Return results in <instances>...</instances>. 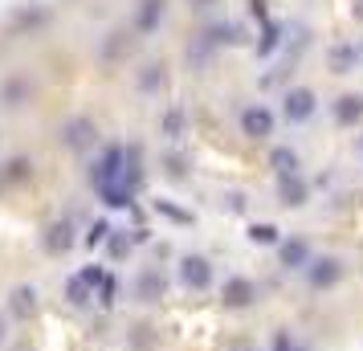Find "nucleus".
Returning <instances> with one entry per match:
<instances>
[{"label": "nucleus", "instance_id": "nucleus-1", "mask_svg": "<svg viewBox=\"0 0 363 351\" xmlns=\"http://www.w3.org/2000/svg\"><path fill=\"white\" fill-rule=\"evenodd\" d=\"M102 282H106V274H102L99 266H86L66 282V299L74 302V306H86V302L94 299V286H102Z\"/></svg>", "mask_w": 363, "mask_h": 351}, {"label": "nucleus", "instance_id": "nucleus-2", "mask_svg": "<svg viewBox=\"0 0 363 351\" xmlns=\"http://www.w3.org/2000/svg\"><path fill=\"white\" fill-rule=\"evenodd\" d=\"M314 106H318V99H314L311 86H290L286 99H281V115L290 118V123H306L314 115Z\"/></svg>", "mask_w": 363, "mask_h": 351}, {"label": "nucleus", "instance_id": "nucleus-3", "mask_svg": "<svg viewBox=\"0 0 363 351\" xmlns=\"http://www.w3.org/2000/svg\"><path fill=\"white\" fill-rule=\"evenodd\" d=\"M180 282L188 286V290H208V286H213V266H208V257H200V253L180 257Z\"/></svg>", "mask_w": 363, "mask_h": 351}, {"label": "nucleus", "instance_id": "nucleus-4", "mask_svg": "<svg viewBox=\"0 0 363 351\" xmlns=\"http://www.w3.org/2000/svg\"><path fill=\"white\" fill-rule=\"evenodd\" d=\"M241 135H249V139H269L274 135V115L265 106H245L241 111Z\"/></svg>", "mask_w": 363, "mask_h": 351}, {"label": "nucleus", "instance_id": "nucleus-5", "mask_svg": "<svg viewBox=\"0 0 363 351\" xmlns=\"http://www.w3.org/2000/svg\"><path fill=\"white\" fill-rule=\"evenodd\" d=\"M253 299H257V286L249 282V278H229L225 290H220V302H225L229 311H245Z\"/></svg>", "mask_w": 363, "mask_h": 351}, {"label": "nucleus", "instance_id": "nucleus-6", "mask_svg": "<svg viewBox=\"0 0 363 351\" xmlns=\"http://www.w3.org/2000/svg\"><path fill=\"white\" fill-rule=\"evenodd\" d=\"M94 123L90 118H69L66 127H62V143H66L69 151H86L90 143H94Z\"/></svg>", "mask_w": 363, "mask_h": 351}, {"label": "nucleus", "instance_id": "nucleus-7", "mask_svg": "<svg viewBox=\"0 0 363 351\" xmlns=\"http://www.w3.org/2000/svg\"><path fill=\"white\" fill-rule=\"evenodd\" d=\"M311 286L314 290H327V286H335L339 278H343V266H339V257H318V262H311Z\"/></svg>", "mask_w": 363, "mask_h": 351}, {"label": "nucleus", "instance_id": "nucleus-8", "mask_svg": "<svg viewBox=\"0 0 363 351\" xmlns=\"http://www.w3.org/2000/svg\"><path fill=\"white\" fill-rule=\"evenodd\" d=\"M278 196H281L286 208H302L306 196H311V188H306L302 176H278Z\"/></svg>", "mask_w": 363, "mask_h": 351}, {"label": "nucleus", "instance_id": "nucleus-9", "mask_svg": "<svg viewBox=\"0 0 363 351\" xmlns=\"http://www.w3.org/2000/svg\"><path fill=\"white\" fill-rule=\"evenodd\" d=\"M281 266L286 269H311V245L306 241H298V237H290V241H281Z\"/></svg>", "mask_w": 363, "mask_h": 351}, {"label": "nucleus", "instance_id": "nucleus-10", "mask_svg": "<svg viewBox=\"0 0 363 351\" xmlns=\"http://www.w3.org/2000/svg\"><path fill=\"white\" fill-rule=\"evenodd\" d=\"M37 311V290L33 286H17L13 299H9V315L13 318H29Z\"/></svg>", "mask_w": 363, "mask_h": 351}, {"label": "nucleus", "instance_id": "nucleus-11", "mask_svg": "<svg viewBox=\"0 0 363 351\" xmlns=\"http://www.w3.org/2000/svg\"><path fill=\"white\" fill-rule=\"evenodd\" d=\"M164 4L167 0H143V4H139V17H135V29H139V33H151V29L164 21Z\"/></svg>", "mask_w": 363, "mask_h": 351}, {"label": "nucleus", "instance_id": "nucleus-12", "mask_svg": "<svg viewBox=\"0 0 363 351\" xmlns=\"http://www.w3.org/2000/svg\"><path fill=\"white\" fill-rule=\"evenodd\" d=\"M139 299L143 302L164 299V274H160V269H143V274H139Z\"/></svg>", "mask_w": 363, "mask_h": 351}, {"label": "nucleus", "instance_id": "nucleus-13", "mask_svg": "<svg viewBox=\"0 0 363 351\" xmlns=\"http://www.w3.org/2000/svg\"><path fill=\"white\" fill-rule=\"evenodd\" d=\"M359 62L363 57H359L355 45H335V50H330V69H335V74H351Z\"/></svg>", "mask_w": 363, "mask_h": 351}, {"label": "nucleus", "instance_id": "nucleus-14", "mask_svg": "<svg viewBox=\"0 0 363 351\" xmlns=\"http://www.w3.org/2000/svg\"><path fill=\"white\" fill-rule=\"evenodd\" d=\"M359 115H363V99H359V94H343V99L335 102V118H339L343 127L359 123Z\"/></svg>", "mask_w": 363, "mask_h": 351}, {"label": "nucleus", "instance_id": "nucleus-15", "mask_svg": "<svg viewBox=\"0 0 363 351\" xmlns=\"http://www.w3.org/2000/svg\"><path fill=\"white\" fill-rule=\"evenodd\" d=\"M269 167L278 176H298V151L294 147H274L269 151Z\"/></svg>", "mask_w": 363, "mask_h": 351}, {"label": "nucleus", "instance_id": "nucleus-16", "mask_svg": "<svg viewBox=\"0 0 363 351\" xmlns=\"http://www.w3.org/2000/svg\"><path fill=\"white\" fill-rule=\"evenodd\" d=\"M74 229H69L66 221H62V225H50V233H45V245H50V253H66L69 245H74Z\"/></svg>", "mask_w": 363, "mask_h": 351}, {"label": "nucleus", "instance_id": "nucleus-17", "mask_svg": "<svg viewBox=\"0 0 363 351\" xmlns=\"http://www.w3.org/2000/svg\"><path fill=\"white\" fill-rule=\"evenodd\" d=\"M249 241L253 245H278V225H249Z\"/></svg>", "mask_w": 363, "mask_h": 351}, {"label": "nucleus", "instance_id": "nucleus-18", "mask_svg": "<svg viewBox=\"0 0 363 351\" xmlns=\"http://www.w3.org/2000/svg\"><path fill=\"white\" fill-rule=\"evenodd\" d=\"M164 78H167L164 66H143V74H139V86L151 94V90H160V86H164Z\"/></svg>", "mask_w": 363, "mask_h": 351}, {"label": "nucleus", "instance_id": "nucleus-19", "mask_svg": "<svg viewBox=\"0 0 363 351\" xmlns=\"http://www.w3.org/2000/svg\"><path fill=\"white\" fill-rule=\"evenodd\" d=\"M106 233H111V225H106V221H94V225H90V233H86V245H90V250H94V245H102V241H106Z\"/></svg>", "mask_w": 363, "mask_h": 351}, {"label": "nucleus", "instance_id": "nucleus-20", "mask_svg": "<svg viewBox=\"0 0 363 351\" xmlns=\"http://www.w3.org/2000/svg\"><path fill=\"white\" fill-rule=\"evenodd\" d=\"M164 131H167V139H180V131H184V115L180 111H172V115L164 118Z\"/></svg>", "mask_w": 363, "mask_h": 351}, {"label": "nucleus", "instance_id": "nucleus-21", "mask_svg": "<svg viewBox=\"0 0 363 351\" xmlns=\"http://www.w3.org/2000/svg\"><path fill=\"white\" fill-rule=\"evenodd\" d=\"M278 25H265V37H262V45H257V53H274V45H278Z\"/></svg>", "mask_w": 363, "mask_h": 351}, {"label": "nucleus", "instance_id": "nucleus-22", "mask_svg": "<svg viewBox=\"0 0 363 351\" xmlns=\"http://www.w3.org/2000/svg\"><path fill=\"white\" fill-rule=\"evenodd\" d=\"M351 13H355V21H363V0H351Z\"/></svg>", "mask_w": 363, "mask_h": 351}, {"label": "nucleus", "instance_id": "nucleus-23", "mask_svg": "<svg viewBox=\"0 0 363 351\" xmlns=\"http://www.w3.org/2000/svg\"><path fill=\"white\" fill-rule=\"evenodd\" d=\"M213 4H220V0H192V9H213Z\"/></svg>", "mask_w": 363, "mask_h": 351}, {"label": "nucleus", "instance_id": "nucleus-24", "mask_svg": "<svg viewBox=\"0 0 363 351\" xmlns=\"http://www.w3.org/2000/svg\"><path fill=\"white\" fill-rule=\"evenodd\" d=\"M4 339H9V331H4V318H0V347H4Z\"/></svg>", "mask_w": 363, "mask_h": 351}, {"label": "nucleus", "instance_id": "nucleus-25", "mask_svg": "<svg viewBox=\"0 0 363 351\" xmlns=\"http://www.w3.org/2000/svg\"><path fill=\"white\" fill-rule=\"evenodd\" d=\"M233 351H253V347H249V343H233Z\"/></svg>", "mask_w": 363, "mask_h": 351}]
</instances>
